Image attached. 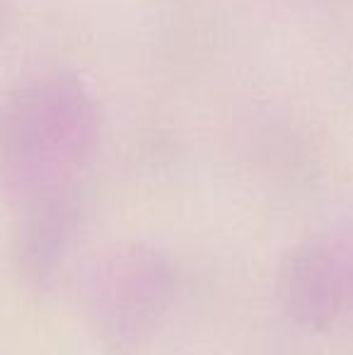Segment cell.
Listing matches in <instances>:
<instances>
[{"label": "cell", "mask_w": 353, "mask_h": 355, "mask_svg": "<svg viewBox=\"0 0 353 355\" xmlns=\"http://www.w3.org/2000/svg\"><path fill=\"white\" fill-rule=\"evenodd\" d=\"M97 109L78 75L56 71L19 80L0 97V143L12 162H76L97 138Z\"/></svg>", "instance_id": "1"}]
</instances>
